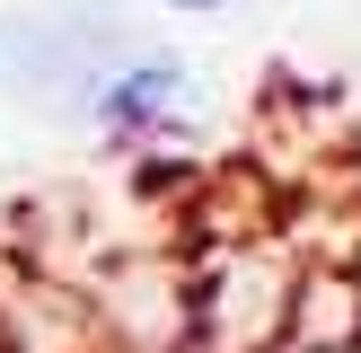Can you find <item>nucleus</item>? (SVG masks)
Segmentation results:
<instances>
[{"label": "nucleus", "mask_w": 361, "mask_h": 353, "mask_svg": "<svg viewBox=\"0 0 361 353\" xmlns=\"http://www.w3.org/2000/svg\"><path fill=\"white\" fill-rule=\"evenodd\" d=\"M168 9H229V0H168Z\"/></svg>", "instance_id": "f03ea898"}, {"label": "nucleus", "mask_w": 361, "mask_h": 353, "mask_svg": "<svg viewBox=\"0 0 361 353\" xmlns=\"http://www.w3.org/2000/svg\"><path fill=\"white\" fill-rule=\"evenodd\" d=\"M168 97H176V62H141L133 80L106 97V115H115V124H133V115H159Z\"/></svg>", "instance_id": "f257e3e1"}]
</instances>
